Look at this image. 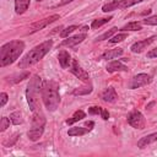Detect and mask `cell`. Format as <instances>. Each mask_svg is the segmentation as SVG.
<instances>
[{"mask_svg": "<svg viewBox=\"0 0 157 157\" xmlns=\"http://www.w3.org/2000/svg\"><path fill=\"white\" fill-rule=\"evenodd\" d=\"M42 99L45 105V108L49 112H54L59 103H60V94H59V85L58 82L49 80L44 81L42 85Z\"/></svg>", "mask_w": 157, "mask_h": 157, "instance_id": "1", "label": "cell"}, {"mask_svg": "<svg viewBox=\"0 0 157 157\" xmlns=\"http://www.w3.org/2000/svg\"><path fill=\"white\" fill-rule=\"evenodd\" d=\"M25 49L22 40H11L4 44L0 49V66H6L16 61Z\"/></svg>", "mask_w": 157, "mask_h": 157, "instance_id": "2", "label": "cell"}, {"mask_svg": "<svg viewBox=\"0 0 157 157\" xmlns=\"http://www.w3.org/2000/svg\"><path fill=\"white\" fill-rule=\"evenodd\" d=\"M52 45H53V40H52V39H48V40L43 42L42 44L34 47L32 50H29V52L21 59V61L18 63V67L23 69V67H28V66H31V65L38 63V61L50 50Z\"/></svg>", "mask_w": 157, "mask_h": 157, "instance_id": "3", "label": "cell"}, {"mask_svg": "<svg viewBox=\"0 0 157 157\" xmlns=\"http://www.w3.org/2000/svg\"><path fill=\"white\" fill-rule=\"evenodd\" d=\"M42 85H43L42 78L38 75H33L27 85L26 98H27L29 109L32 112H34L38 108V93H39V91H42Z\"/></svg>", "mask_w": 157, "mask_h": 157, "instance_id": "4", "label": "cell"}, {"mask_svg": "<svg viewBox=\"0 0 157 157\" xmlns=\"http://www.w3.org/2000/svg\"><path fill=\"white\" fill-rule=\"evenodd\" d=\"M128 123L135 129H144L145 128V118L139 110H132L128 115Z\"/></svg>", "mask_w": 157, "mask_h": 157, "instance_id": "5", "label": "cell"}, {"mask_svg": "<svg viewBox=\"0 0 157 157\" xmlns=\"http://www.w3.org/2000/svg\"><path fill=\"white\" fill-rule=\"evenodd\" d=\"M150 82H151V76L150 75H147V74H137L129 82V88L135 90V88L142 87V86H145V85H147Z\"/></svg>", "mask_w": 157, "mask_h": 157, "instance_id": "6", "label": "cell"}, {"mask_svg": "<svg viewBox=\"0 0 157 157\" xmlns=\"http://www.w3.org/2000/svg\"><path fill=\"white\" fill-rule=\"evenodd\" d=\"M59 18H60V16L55 13V15H52V16H49V17H47V18H43V20H39V21L34 22V23L29 27V33H34V32H37V31H39V29H43L44 27H47L48 25L53 23L54 21H56V20H59Z\"/></svg>", "mask_w": 157, "mask_h": 157, "instance_id": "7", "label": "cell"}, {"mask_svg": "<svg viewBox=\"0 0 157 157\" xmlns=\"http://www.w3.org/2000/svg\"><path fill=\"white\" fill-rule=\"evenodd\" d=\"M155 39H157V36H152V37H150V38H147V39H144V40H139V42H136V43H134L132 45H131V52L132 53H141L144 49H146Z\"/></svg>", "mask_w": 157, "mask_h": 157, "instance_id": "8", "label": "cell"}, {"mask_svg": "<svg viewBox=\"0 0 157 157\" xmlns=\"http://www.w3.org/2000/svg\"><path fill=\"white\" fill-rule=\"evenodd\" d=\"M70 71L77 77V78H80L81 81H88V78H90V75H88V72L87 71H85L81 66H78V64H77V61H72V66H71V69H70Z\"/></svg>", "mask_w": 157, "mask_h": 157, "instance_id": "9", "label": "cell"}, {"mask_svg": "<svg viewBox=\"0 0 157 157\" xmlns=\"http://www.w3.org/2000/svg\"><path fill=\"white\" fill-rule=\"evenodd\" d=\"M45 125V117L42 113V110L39 108H37L33 112V117H32V128H44Z\"/></svg>", "mask_w": 157, "mask_h": 157, "instance_id": "10", "label": "cell"}, {"mask_svg": "<svg viewBox=\"0 0 157 157\" xmlns=\"http://www.w3.org/2000/svg\"><path fill=\"white\" fill-rule=\"evenodd\" d=\"M85 38H86V34L85 33H81V34H77V36H74V37H69V38L64 39L60 43V45L61 47H74V45H76L78 43H81Z\"/></svg>", "mask_w": 157, "mask_h": 157, "instance_id": "11", "label": "cell"}, {"mask_svg": "<svg viewBox=\"0 0 157 157\" xmlns=\"http://www.w3.org/2000/svg\"><path fill=\"white\" fill-rule=\"evenodd\" d=\"M117 98H118V94H117V92H115V90H114L113 87L105 88V90L103 91V93H102V99H103L104 102L113 103V102L117 101Z\"/></svg>", "mask_w": 157, "mask_h": 157, "instance_id": "12", "label": "cell"}, {"mask_svg": "<svg viewBox=\"0 0 157 157\" xmlns=\"http://www.w3.org/2000/svg\"><path fill=\"white\" fill-rule=\"evenodd\" d=\"M105 70H107L108 72H115V71H128V67H126V66H125L123 63H120V61H118V60H114V61H112V63H109V64L107 65Z\"/></svg>", "mask_w": 157, "mask_h": 157, "instance_id": "13", "label": "cell"}, {"mask_svg": "<svg viewBox=\"0 0 157 157\" xmlns=\"http://www.w3.org/2000/svg\"><path fill=\"white\" fill-rule=\"evenodd\" d=\"M155 141H157V132H153V134H150V135H147V136L141 137V139L137 141V147L144 148V147H146L147 145H150V144H152V142H155Z\"/></svg>", "mask_w": 157, "mask_h": 157, "instance_id": "14", "label": "cell"}, {"mask_svg": "<svg viewBox=\"0 0 157 157\" xmlns=\"http://www.w3.org/2000/svg\"><path fill=\"white\" fill-rule=\"evenodd\" d=\"M58 59H59V64H60V66L63 69H66L69 66V64H70V60H71L70 55H69V53L66 50H60L59 55H58Z\"/></svg>", "mask_w": 157, "mask_h": 157, "instance_id": "15", "label": "cell"}, {"mask_svg": "<svg viewBox=\"0 0 157 157\" xmlns=\"http://www.w3.org/2000/svg\"><path fill=\"white\" fill-rule=\"evenodd\" d=\"M123 54V49L121 48H115V49H110L108 52H105L104 54H102L101 59H104V60H108V59H115L118 56H120Z\"/></svg>", "mask_w": 157, "mask_h": 157, "instance_id": "16", "label": "cell"}, {"mask_svg": "<svg viewBox=\"0 0 157 157\" xmlns=\"http://www.w3.org/2000/svg\"><path fill=\"white\" fill-rule=\"evenodd\" d=\"M43 131H44V128H31V130L27 132L28 139L31 141H37L43 135Z\"/></svg>", "mask_w": 157, "mask_h": 157, "instance_id": "17", "label": "cell"}, {"mask_svg": "<svg viewBox=\"0 0 157 157\" xmlns=\"http://www.w3.org/2000/svg\"><path fill=\"white\" fill-rule=\"evenodd\" d=\"M29 6V0H15V11L16 13H23Z\"/></svg>", "mask_w": 157, "mask_h": 157, "instance_id": "18", "label": "cell"}, {"mask_svg": "<svg viewBox=\"0 0 157 157\" xmlns=\"http://www.w3.org/2000/svg\"><path fill=\"white\" fill-rule=\"evenodd\" d=\"M85 117H86V114H85L83 110H76V112L74 113V115H72L70 119L66 120V124H67V125H71V124H74V123H76V121H78V120L83 119Z\"/></svg>", "mask_w": 157, "mask_h": 157, "instance_id": "19", "label": "cell"}, {"mask_svg": "<svg viewBox=\"0 0 157 157\" xmlns=\"http://www.w3.org/2000/svg\"><path fill=\"white\" fill-rule=\"evenodd\" d=\"M87 131H88L87 128H80L78 126V128H70L67 134H69V136H82V135L87 134Z\"/></svg>", "mask_w": 157, "mask_h": 157, "instance_id": "20", "label": "cell"}, {"mask_svg": "<svg viewBox=\"0 0 157 157\" xmlns=\"http://www.w3.org/2000/svg\"><path fill=\"white\" fill-rule=\"evenodd\" d=\"M92 92V86L88 85V86H82V87H78V88H75L74 90V94L75 96H83V94H88Z\"/></svg>", "mask_w": 157, "mask_h": 157, "instance_id": "21", "label": "cell"}, {"mask_svg": "<svg viewBox=\"0 0 157 157\" xmlns=\"http://www.w3.org/2000/svg\"><path fill=\"white\" fill-rule=\"evenodd\" d=\"M142 0H119L118 2V9H126L130 7L132 5H136L139 2H141Z\"/></svg>", "mask_w": 157, "mask_h": 157, "instance_id": "22", "label": "cell"}, {"mask_svg": "<svg viewBox=\"0 0 157 157\" xmlns=\"http://www.w3.org/2000/svg\"><path fill=\"white\" fill-rule=\"evenodd\" d=\"M10 121H11L13 125H20V124H22L23 119H22L21 113H20V112H12V113L10 114Z\"/></svg>", "mask_w": 157, "mask_h": 157, "instance_id": "23", "label": "cell"}, {"mask_svg": "<svg viewBox=\"0 0 157 157\" xmlns=\"http://www.w3.org/2000/svg\"><path fill=\"white\" fill-rule=\"evenodd\" d=\"M118 2L119 0H113L105 5L102 6V11L103 12H109V11H114V10H118Z\"/></svg>", "mask_w": 157, "mask_h": 157, "instance_id": "24", "label": "cell"}, {"mask_svg": "<svg viewBox=\"0 0 157 157\" xmlns=\"http://www.w3.org/2000/svg\"><path fill=\"white\" fill-rule=\"evenodd\" d=\"M141 29V23L140 22H129L124 27H121V31H140Z\"/></svg>", "mask_w": 157, "mask_h": 157, "instance_id": "25", "label": "cell"}, {"mask_svg": "<svg viewBox=\"0 0 157 157\" xmlns=\"http://www.w3.org/2000/svg\"><path fill=\"white\" fill-rule=\"evenodd\" d=\"M110 20H112V17H108V18H97V20H93V21H92V23H91V27H92V28H98V27L103 26L104 23L109 22Z\"/></svg>", "mask_w": 157, "mask_h": 157, "instance_id": "26", "label": "cell"}, {"mask_svg": "<svg viewBox=\"0 0 157 157\" xmlns=\"http://www.w3.org/2000/svg\"><path fill=\"white\" fill-rule=\"evenodd\" d=\"M115 32H117V27H113V28H110L109 31H107V32H104L103 34H101V36H98L96 40H104V39H108V38H110V37L113 36V33H115Z\"/></svg>", "mask_w": 157, "mask_h": 157, "instance_id": "27", "label": "cell"}, {"mask_svg": "<svg viewBox=\"0 0 157 157\" xmlns=\"http://www.w3.org/2000/svg\"><path fill=\"white\" fill-rule=\"evenodd\" d=\"M141 23H144V25H150V26H156V25H157V15L144 18Z\"/></svg>", "mask_w": 157, "mask_h": 157, "instance_id": "28", "label": "cell"}, {"mask_svg": "<svg viewBox=\"0 0 157 157\" xmlns=\"http://www.w3.org/2000/svg\"><path fill=\"white\" fill-rule=\"evenodd\" d=\"M75 29H77V26H69V27H66L64 31H61L60 37H61V38H66V37H69V34L72 33Z\"/></svg>", "mask_w": 157, "mask_h": 157, "instance_id": "29", "label": "cell"}, {"mask_svg": "<svg viewBox=\"0 0 157 157\" xmlns=\"http://www.w3.org/2000/svg\"><path fill=\"white\" fill-rule=\"evenodd\" d=\"M126 37H128V34H126V33H119V34L114 36L113 38H110V40H109V42H110V43H113V44H114V43H119V42H123Z\"/></svg>", "mask_w": 157, "mask_h": 157, "instance_id": "30", "label": "cell"}, {"mask_svg": "<svg viewBox=\"0 0 157 157\" xmlns=\"http://www.w3.org/2000/svg\"><path fill=\"white\" fill-rule=\"evenodd\" d=\"M9 125H10V119L6 118V117H2L1 120H0V131L6 130L9 128Z\"/></svg>", "mask_w": 157, "mask_h": 157, "instance_id": "31", "label": "cell"}, {"mask_svg": "<svg viewBox=\"0 0 157 157\" xmlns=\"http://www.w3.org/2000/svg\"><path fill=\"white\" fill-rule=\"evenodd\" d=\"M28 76H29V72L25 71V72H22V74H20V75H17V76H16V78L11 80V82H12V83H16V82H18V81H22L23 78H26V77H28Z\"/></svg>", "mask_w": 157, "mask_h": 157, "instance_id": "32", "label": "cell"}, {"mask_svg": "<svg viewBox=\"0 0 157 157\" xmlns=\"http://www.w3.org/2000/svg\"><path fill=\"white\" fill-rule=\"evenodd\" d=\"M7 99H9V97H7V94L5 92L0 93V107H4L6 104V102H7Z\"/></svg>", "mask_w": 157, "mask_h": 157, "instance_id": "33", "label": "cell"}, {"mask_svg": "<svg viewBox=\"0 0 157 157\" xmlns=\"http://www.w3.org/2000/svg\"><path fill=\"white\" fill-rule=\"evenodd\" d=\"M101 112H102V108L101 107H91V108H88V113L92 114V115L101 114Z\"/></svg>", "mask_w": 157, "mask_h": 157, "instance_id": "34", "label": "cell"}, {"mask_svg": "<svg viewBox=\"0 0 157 157\" xmlns=\"http://www.w3.org/2000/svg\"><path fill=\"white\" fill-rule=\"evenodd\" d=\"M147 58H157V48L151 49V50L147 53Z\"/></svg>", "mask_w": 157, "mask_h": 157, "instance_id": "35", "label": "cell"}, {"mask_svg": "<svg viewBox=\"0 0 157 157\" xmlns=\"http://www.w3.org/2000/svg\"><path fill=\"white\" fill-rule=\"evenodd\" d=\"M101 115H102V118H103L104 120H108V118H109V113H108V110H107V109H102Z\"/></svg>", "mask_w": 157, "mask_h": 157, "instance_id": "36", "label": "cell"}, {"mask_svg": "<svg viewBox=\"0 0 157 157\" xmlns=\"http://www.w3.org/2000/svg\"><path fill=\"white\" fill-rule=\"evenodd\" d=\"M93 125H94V123H93V121H86V124H85V126H87V129H88V130H91V129L93 128Z\"/></svg>", "mask_w": 157, "mask_h": 157, "instance_id": "37", "label": "cell"}, {"mask_svg": "<svg viewBox=\"0 0 157 157\" xmlns=\"http://www.w3.org/2000/svg\"><path fill=\"white\" fill-rule=\"evenodd\" d=\"M71 1H74V0H61V1L59 2V5H60V6H63V5H66V4L71 2Z\"/></svg>", "mask_w": 157, "mask_h": 157, "instance_id": "38", "label": "cell"}]
</instances>
